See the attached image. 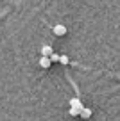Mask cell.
<instances>
[{"instance_id": "obj_1", "label": "cell", "mask_w": 120, "mask_h": 121, "mask_svg": "<svg viewBox=\"0 0 120 121\" xmlns=\"http://www.w3.org/2000/svg\"><path fill=\"white\" fill-rule=\"evenodd\" d=\"M54 34H56V36H65V34H66V27L61 25V23L54 25Z\"/></svg>"}, {"instance_id": "obj_2", "label": "cell", "mask_w": 120, "mask_h": 121, "mask_svg": "<svg viewBox=\"0 0 120 121\" xmlns=\"http://www.w3.org/2000/svg\"><path fill=\"white\" fill-rule=\"evenodd\" d=\"M50 64H52L50 57H47V55H41V59H40V66L47 69V68H50Z\"/></svg>"}, {"instance_id": "obj_3", "label": "cell", "mask_w": 120, "mask_h": 121, "mask_svg": "<svg viewBox=\"0 0 120 121\" xmlns=\"http://www.w3.org/2000/svg\"><path fill=\"white\" fill-rule=\"evenodd\" d=\"M90 116H91V109H88V107H83V110H81L79 117H83V119H88Z\"/></svg>"}, {"instance_id": "obj_4", "label": "cell", "mask_w": 120, "mask_h": 121, "mask_svg": "<svg viewBox=\"0 0 120 121\" xmlns=\"http://www.w3.org/2000/svg\"><path fill=\"white\" fill-rule=\"evenodd\" d=\"M52 53H54V50L50 48V46H43V48H41V55H47V57H50Z\"/></svg>"}, {"instance_id": "obj_5", "label": "cell", "mask_w": 120, "mask_h": 121, "mask_svg": "<svg viewBox=\"0 0 120 121\" xmlns=\"http://www.w3.org/2000/svg\"><path fill=\"white\" fill-rule=\"evenodd\" d=\"M70 107H81V109H83V103H81V100H79V98H72L70 100Z\"/></svg>"}, {"instance_id": "obj_6", "label": "cell", "mask_w": 120, "mask_h": 121, "mask_svg": "<svg viewBox=\"0 0 120 121\" xmlns=\"http://www.w3.org/2000/svg\"><path fill=\"white\" fill-rule=\"evenodd\" d=\"M81 110H83L81 107H70V114H72V116H79Z\"/></svg>"}, {"instance_id": "obj_7", "label": "cell", "mask_w": 120, "mask_h": 121, "mask_svg": "<svg viewBox=\"0 0 120 121\" xmlns=\"http://www.w3.org/2000/svg\"><path fill=\"white\" fill-rule=\"evenodd\" d=\"M59 62H61V64H70V59H68L66 55H61L59 57Z\"/></svg>"}, {"instance_id": "obj_8", "label": "cell", "mask_w": 120, "mask_h": 121, "mask_svg": "<svg viewBox=\"0 0 120 121\" xmlns=\"http://www.w3.org/2000/svg\"><path fill=\"white\" fill-rule=\"evenodd\" d=\"M59 57H61V55H57V53H52V55H50V60H52V62H59Z\"/></svg>"}]
</instances>
